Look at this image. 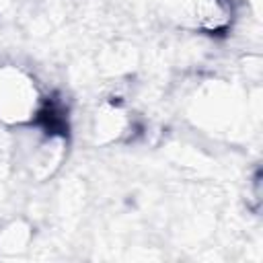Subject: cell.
Returning <instances> with one entry per match:
<instances>
[{
	"mask_svg": "<svg viewBox=\"0 0 263 263\" xmlns=\"http://www.w3.org/2000/svg\"><path fill=\"white\" fill-rule=\"evenodd\" d=\"M37 78L23 66L0 64V121L25 127L37 123L47 105Z\"/></svg>",
	"mask_w": 263,
	"mask_h": 263,
	"instance_id": "6da1fadb",
	"label": "cell"
},
{
	"mask_svg": "<svg viewBox=\"0 0 263 263\" xmlns=\"http://www.w3.org/2000/svg\"><path fill=\"white\" fill-rule=\"evenodd\" d=\"M31 127L18 144V160L31 177L47 179L64 160L66 132L45 123H31Z\"/></svg>",
	"mask_w": 263,
	"mask_h": 263,
	"instance_id": "7a4b0ae2",
	"label": "cell"
},
{
	"mask_svg": "<svg viewBox=\"0 0 263 263\" xmlns=\"http://www.w3.org/2000/svg\"><path fill=\"white\" fill-rule=\"evenodd\" d=\"M134 129V117L123 107L121 101L105 99L90 119V134L97 144L119 142Z\"/></svg>",
	"mask_w": 263,
	"mask_h": 263,
	"instance_id": "3957f363",
	"label": "cell"
}]
</instances>
